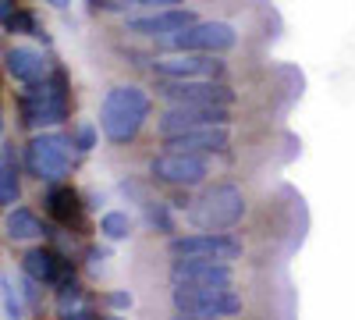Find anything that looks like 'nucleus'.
Returning <instances> with one entry per match:
<instances>
[{
	"instance_id": "nucleus-13",
	"label": "nucleus",
	"mask_w": 355,
	"mask_h": 320,
	"mask_svg": "<svg viewBox=\"0 0 355 320\" xmlns=\"http://www.w3.org/2000/svg\"><path fill=\"white\" fill-rule=\"evenodd\" d=\"M196 18V11L189 8H160V11H150L142 18H128V33L132 36H146V40H164V36H174L189 28Z\"/></svg>"
},
{
	"instance_id": "nucleus-6",
	"label": "nucleus",
	"mask_w": 355,
	"mask_h": 320,
	"mask_svg": "<svg viewBox=\"0 0 355 320\" xmlns=\"http://www.w3.org/2000/svg\"><path fill=\"white\" fill-rule=\"evenodd\" d=\"M160 50H196V53H224L239 43V33H234V25L227 22H192L189 28L174 36H164L157 40Z\"/></svg>"
},
{
	"instance_id": "nucleus-9",
	"label": "nucleus",
	"mask_w": 355,
	"mask_h": 320,
	"mask_svg": "<svg viewBox=\"0 0 355 320\" xmlns=\"http://www.w3.org/2000/svg\"><path fill=\"white\" fill-rule=\"evenodd\" d=\"M199 125H231V110L220 103H171L157 118L160 135H174Z\"/></svg>"
},
{
	"instance_id": "nucleus-23",
	"label": "nucleus",
	"mask_w": 355,
	"mask_h": 320,
	"mask_svg": "<svg viewBox=\"0 0 355 320\" xmlns=\"http://www.w3.org/2000/svg\"><path fill=\"white\" fill-rule=\"evenodd\" d=\"M71 142H75V150L89 153V150L96 146V128H93V125H78V128H75V139H71Z\"/></svg>"
},
{
	"instance_id": "nucleus-25",
	"label": "nucleus",
	"mask_w": 355,
	"mask_h": 320,
	"mask_svg": "<svg viewBox=\"0 0 355 320\" xmlns=\"http://www.w3.org/2000/svg\"><path fill=\"white\" fill-rule=\"evenodd\" d=\"M15 11H18V0H0V25H4Z\"/></svg>"
},
{
	"instance_id": "nucleus-18",
	"label": "nucleus",
	"mask_w": 355,
	"mask_h": 320,
	"mask_svg": "<svg viewBox=\"0 0 355 320\" xmlns=\"http://www.w3.org/2000/svg\"><path fill=\"white\" fill-rule=\"evenodd\" d=\"M4 231H8V239H11V242H33V239H40L43 231H46V224H43L33 210L15 207V210L4 217Z\"/></svg>"
},
{
	"instance_id": "nucleus-4",
	"label": "nucleus",
	"mask_w": 355,
	"mask_h": 320,
	"mask_svg": "<svg viewBox=\"0 0 355 320\" xmlns=\"http://www.w3.org/2000/svg\"><path fill=\"white\" fill-rule=\"evenodd\" d=\"M245 217V196L234 185H214L206 189L189 210V221L202 231H227Z\"/></svg>"
},
{
	"instance_id": "nucleus-26",
	"label": "nucleus",
	"mask_w": 355,
	"mask_h": 320,
	"mask_svg": "<svg viewBox=\"0 0 355 320\" xmlns=\"http://www.w3.org/2000/svg\"><path fill=\"white\" fill-rule=\"evenodd\" d=\"M89 8L93 11H117L121 4H117V0H89Z\"/></svg>"
},
{
	"instance_id": "nucleus-14",
	"label": "nucleus",
	"mask_w": 355,
	"mask_h": 320,
	"mask_svg": "<svg viewBox=\"0 0 355 320\" xmlns=\"http://www.w3.org/2000/svg\"><path fill=\"white\" fill-rule=\"evenodd\" d=\"M227 142H231L227 125H199V128L164 135V146L167 150H182V153H224Z\"/></svg>"
},
{
	"instance_id": "nucleus-22",
	"label": "nucleus",
	"mask_w": 355,
	"mask_h": 320,
	"mask_svg": "<svg viewBox=\"0 0 355 320\" xmlns=\"http://www.w3.org/2000/svg\"><path fill=\"white\" fill-rule=\"evenodd\" d=\"M0 288H4V310H8V317H25V303H21V292L15 288V281L0 278Z\"/></svg>"
},
{
	"instance_id": "nucleus-16",
	"label": "nucleus",
	"mask_w": 355,
	"mask_h": 320,
	"mask_svg": "<svg viewBox=\"0 0 355 320\" xmlns=\"http://www.w3.org/2000/svg\"><path fill=\"white\" fill-rule=\"evenodd\" d=\"M4 61H8V71L21 82V85H33V82H43L50 75V65L43 61V53L33 50V47H11L4 53Z\"/></svg>"
},
{
	"instance_id": "nucleus-5",
	"label": "nucleus",
	"mask_w": 355,
	"mask_h": 320,
	"mask_svg": "<svg viewBox=\"0 0 355 320\" xmlns=\"http://www.w3.org/2000/svg\"><path fill=\"white\" fill-rule=\"evenodd\" d=\"M174 310L192 320H214V317H234L242 313V296L231 285H210V288H174Z\"/></svg>"
},
{
	"instance_id": "nucleus-1",
	"label": "nucleus",
	"mask_w": 355,
	"mask_h": 320,
	"mask_svg": "<svg viewBox=\"0 0 355 320\" xmlns=\"http://www.w3.org/2000/svg\"><path fill=\"white\" fill-rule=\"evenodd\" d=\"M18 110H21V125L25 128H46V125L68 121L71 93H68L64 68H50V75L43 82L25 85L21 96H18Z\"/></svg>"
},
{
	"instance_id": "nucleus-10",
	"label": "nucleus",
	"mask_w": 355,
	"mask_h": 320,
	"mask_svg": "<svg viewBox=\"0 0 355 320\" xmlns=\"http://www.w3.org/2000/svg\"><path fill=\"white\" fill-rule=\"evenodd\" d=\"M231 264L224 260H202V256H178L171 264V285L174 288H210V285H231Z\"/></svg>"
},
{
	"instance_id": "nucleus-17",
	"label": "nucleus",
	"mask_w": 355,
	"mask_h": 320,
	"mask_svg": "<svg viewBox=\"0 0 355 320\" xmlns=\"http://www.w3.org/2000/svg\"><path fill=\"white\" fill-rule=\"evenodd\" d=\"M46 210H50V217L57 224L71 228V224L82 221V196L71 185H64V182H50V189H46Z\"/></svg>"
},
{
	"instance_id": "nucleus-21",
	"label": "nucleus",
	"mask_w": 355,
	"mask_h": 320,
	"mask_svg": "<svg viewBox=\"0 0 355 320\" xmlns=\"http://www.w3.org/2000/svg\"><path fill=\"white\" fill-rule=\"evenodd\" d=\"M4 28H8V33H18V36H43L36 15H28V11H15V15L4 22Z\"/></svg>"
},
{
	"instance_id": "nucleus-28",
	"label": "nucleus",
	"mask_w": 355,
	"mask_h": 320,
	"mask_svg": "<svg viewBox=\"0 0 355 320\" xmlns=\"http://www.w3.org/2000/svg\"><path fill=\"white\" fill-rule=\"evenodd\" d=\"M50 4H53V8H68V0H50Z\"/></svg>"
},
{
	"instance_id": "nucleus-7",
	"label": "nucleus",
	"mask_w": 355,
	"mask_h": 320,
	"mask_svg": "<svg viewBox=\"0 0 355 320\" xmlns=\"http://www.w3.org/2000/svg\"><path fill=\"white\" fill-rule=\"evenodd\" d=\"M157 93L171 103H220L231 107L234 90L220 78H160Z\"/></svg>"
},
{
	"instance_id": "nucleus-3",
	"label": "nucleus",
	"mask_w": 355,
	"mask_h": 320,
	"mask_svg": "<svg viewBox=\"0 0 355 320\" xmlns=\"http://www.w3.org/2000/svg\"><path fill=\"white\" fill-rule=\"evenodd\" d=\"M71 146L75 142L61 132L33 135L25 146V171L40 182H64L71 174Z\"/></svg>"
},
{
	"instance_id": "nucleus-8",
	"label": "nucleus",
	"mask_w": 355,
	"mask_h": 320,
	"mask_svg": "<svg viewBox=\"0 0 355 320\" xmlns=\"http://www.w3.org/2000/svg\"><path fill=\"white\" fill-rule=\"evenodd\" d=\"M150 174L157 182L164 185H199L206 182V174H210V167H206V160L199 153H182V150H167V153H157L150 160Z\"/></svg>"
},
{
	"instance_id": "nucleus-11",
	"label": "nucleus",
	"mask_w": 355,
	"mask_h": 320,
	"mask_svg": "<svg viewBox=\"0 0 355 320\" xmlns=\"http://www.w3.org/2000/svg\"><path fill=\"white\" fill-rule=\"evenodd\" d=\"M171 256H202V260H231L242 256V242L231 239L227 231H199V235H182V239H171Z\"/></svg>"
},
{
	"instance_id": "nucleus-12",
	"label": "nucleus",
	"mask_w": 355,
	"mask_h": 320,
	"mask_svg": "<svg viewBox=\"0 0 355 320\" xmlns=\"http://www.w3.org/2000/svg\"><path fill=\"white\" fill-rule=\"evenodd\" d=\"M157 78H220L224 61L217 53H196V50H174L171 57L153 61Z\"/></svg>"
},
{
	"instance_id": "nucleus-2",
	"label": "nucleus",
	"mask_w": 355,
	"mask_h": 320,
	"mask_svg": "<svg viewBox=\"0 0 355 320\" xmlns=\"http://www.w3.org/2000/svg\"><path fill=\"white\" fill-rule=\"evenodd\" d=\"M150 110H153V100L146 90H139V85H114L100 107V128L110 142H132L142 132Z\"/></svg>"
},
{
	"instance_id": "nucleus-19",
	"label": "nucleus",
	"mask_w": 355,
	"mask_h": 320,
	"mask_svg": "<svg viewBox=\"0 0 355 320\" xmlns=\"http://www.w3.org/2000/svg\"><path fill=\"white\" fill-rule=\"evenodd\" d=\"M21 196V182H18V160L11 146H0V207H15Z\"/></svg>"
},
{
	"instance_id": "nucleus-20",
	"label": "nucleus",
	"mask_w": 355,
	"mask_h": 320,
	"mask_svg": "<svg viewBox=\"0 0 355 320\" xmlns=\"http://www.w3.org/2000/svg\"><path fill=\"white\" fill-rule=\"evenodd\" d=\"M100 231H103L107 239L121 242V239H128V235H132V217H128L125 210H110V214H103V217H100Z\"/></svg>"
},
{
	"instance_id": "nucleus-27",
	"label": "nucleus",
	"mask_w": 355,
	"mask_h": 320,
	"mask_svg": "<svg viewBox=\"0 0 355 320\" xmlns=\"http://www.w3.org/2000/svg\"><path fill=\"white\" fill-rule=\"evenodd\" d=\"M110 303H114L117 310H125V306H132V299H128V296H121V292H114V296H110Z\"/></svg>"
},
{
	"instance_id": "nucleus-15",
	"label": "nucleus",
	"mask_w": 355,
	"mask_h": 320,
	"mask_svg": "<svg viewBox=\"0 0 355 320\" xmlns=\"http://www.w3.org/2000/svg\"><path fill=\"white\" fill-rule=\"evenodd\" d=\"M21 271L28 274V278H36L40 285H68V281H75V267H71V260H64V256H57L53 249H28L25 253V260H21Z\"/></svg>"
},
{
	"instance_id": "nucleus-29",
	"label": "nucleus",
	"mask_w": 355,
	"mask_h": 320,
	"mask_svg": "<svg viewBox=\"0 0 355 320\" xmlns=\"http://www.w3.org/2000/svg\"><path fill=\"white\" fill-rule=\"evenodd\" d=\"M0 146H4V118H0Z\"/></svg>"
},
{
	"instance_id": "nucleus-24",
	"label": "nucleus",
	"mask_w": 355,
	"mask_h": 320,
	"mask_svg": "<svg viewBox=\"0 0 355 320\" xmlns=\"http://www.w3.org/2000/svg\"><path fill=\"white\" fill-rule=\"evenodd\" d=\"M132 8H150V11H160V8H182V0H128Z\"/></svg>"
}]
</instances>
